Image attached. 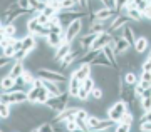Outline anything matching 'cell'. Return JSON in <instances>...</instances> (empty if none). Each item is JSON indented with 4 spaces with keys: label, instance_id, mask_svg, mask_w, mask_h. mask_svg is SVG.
Masks as SVG:
<instances>
[{
    "label": "cell",
    "instance_id": "19",
    "mask_svg": "<svg viewBox=\"0 0 151 132\" xmlns=\"http://www.w3.org/2000/svg\"><path fill=\"white\" fill-rule=\"evenodd\" d=\"M81 87H82V80H79L77 77H74V75H70L69 77V94L72 95V97H77Z\"/></svg>",
    "mask_w": 151,
    "mask_h": 132
},
{
    "label": "cell",
    "instance_id": "27",
    "mask_svg": "<svg viewBox=\"0 0 151 132\" xmlns=\"http://www.w3.org/2000/svg\"><path fill=\"white\" fill-rule=\"evenodd\" d=\"M104 24H106V22H101V20H97V19H96L94 22H91V24H89V32H96V34L104 32V30H106Z\"/></svg>",
    "mask_w": 151,
    "mask_h": 132
},
{
    "label": "cell",
    "instance_id": "36",
    "mask_svg": "<svg viewBox=\"0 0 151 132\" xmlns=\"http://www.w3.org/2000/svg\"><path fill=\"white\" fill-rule=\"evenodd\" d=\"M131 127H133V124H126V122H119L118 126H116V131H119V132H128V131H131Z\"/></svg>",
    "mask_w": 151,
    "mask_h": 132
},
{
    "label": "cell",
    "instance_id": "39",
    "mask_svg": "<svg viewBox=\"0 0 151 132\" xmlns=\"http://www.w3.org/2000/svg\"><path fill=\"white\" fill-rule=\"evenodd\" d=\"M139 122H151V111H146L141 114L139 117Z\"/></svg>",
    "mask_w": 151,
    "mask_h": 132
},
{
    "label": "cell",
    "instance_id": "4",
    "mask_svg": "<svg viewBox=\"0 0 151 132\" xmlns=\"http://www.w3.org/2000/svg\"><path fill=\"white\" fill-rule=\"evenodd\" d=\"M35 75L40 77V79L54 80V82H64V80H69V77H67L62 70H54V69H49V67H39V69L35 70Z\"/></svg>",
    "mask_w": 151,
    "mask_h": 132
},
{
    "label": "cell",
    "instance_id": "26",
    "mask_svg": "<svg viewBox=\"0 0 151 132\" xmlns=\"http://www.w3.org/2000/svg\"><path fill=\"white\" fill-rule=\"evenodd\" d=\"M101 121H103V119L99 116H89L87 117V127H89V131H97Z\"/></svg>",
    "mask_w": 151,
    "mask_h": 132
},
{
    "label": "cell",
    "instance_id": "21",
    "mask_svg": "<svg viewBox=\"0 0 151 132\" xmlns=\"http://www.w3.org/2000/svg\"><path fill=\"white\" fill-rule=\"evenodd\" d=\"M124 12L131 17L133 22H143L145 20V14H143L141 10H138L136 7H128V9H124Z\"/></svg>",
    "mask_w": 151,
    "mask_h": 132
},
{
    "label": "cell",
    "instance_id": "25",
    "mask_svg": "<svg viewBox=\"0 0 151 132\" xmlns=\"http://www.w3.org/2000/svg\"><path fill=\"white\" fill-rule=\"evenodd\" d=\"M10 116H12V106L10 104L2 102V104H0V117H2V121L10 119Z\"/></svg>",
    "mask_w": 151,
    "mask_h": 132
},
{
    "label": "cell",
    "instance_id": "11",
    "mask_svg": "<svg viewBox=\"0 0 151 132\" xmlns=\"http://www.w3.org/2000/svg\"><path fill=\"white\" fill-rule=\"evenodd\" d=\"M42 24L39 22V19H37V15H30L25 20V29H27V34H34V35H37V32L42 29Z\"/></svg>",
    "mask_w": 151,
    "mask_h": 132
},
{
    "label": "cell",
    "instance_id": "41",
    "mask_svg": "<svg viewBox=\"0 0 151 132\" xmlns=\"http://www.w3.org/2000/svg\"><path fill=\"white\" fill-rule=\"evenodd\" d=\"M139 131L150 132L151 131V122H139Z\"/></svg>",
    "mask_w": 151,
    "mask_h": 132
},
{
    "label": "cell",
    "instance_id": "33",
    "mask_svg": "<svg viewBox=\"0 0 151 132\" xmlns=\"http://www.w3.org/2000/svg\"><path fill=\"white\" fill-rule=\"evenodd\" d=\"M65 129H67V131H81V127H79V124H77L76 119L65 122Z\"/></svg>",
    "mask_w": 151,
    "mask_h": 132
},
{
    "label": "cell",
    "instance_id": "20",
    "mask_svg": "<svg viewBox=\"0 0 151 132\" xmlns=\"http://www.w3.org/2000/svg\"><path fill=\"white\" fill-rule=\"evenodd\" d=\"M19 34V27L15 24H2V37H15Z\"/></svg>",
    "mask_w": 151,
    "mask_h": 132
},
{
    "label": "cell",
    "instance_id": "31",
    "mask_svg": "<svg viewBox=\"0 0 151 132\" xmlns=\"http://www.w3.org/2000/svg\"><path fill=\"white\" fill-rule=\"evenodd\" d=\"M29 50H25V49H20V50H17L15 55H14V60H20V62H25V59L29 57Z\"/></svg>",
    "mask_w": 151,
    "mask_h": 132
},
{
    "label": "cell",
    "instance_id": "35",
    "mask_svg": "<svg viewBox=\"0 0 151 132\" xmlns=\"http://www.w3.org/2000/svg\"><path fill=\"white\" fill-rule=\"evenodd\" d=\"M35 15H37L39 22H40V24H42V25H47L49 22H50V17H49V15H45V14H44V12H37V14H35Z\"/></svg>",
    "mask_w": 151,
    "mask_h": 132
},
{
    "label": "cell",
    "instance_id": "3",
    "mask_svg": "<svg viewBox=\"0 0 151 132\" xmlns=\"http://www.w3.org/2000/svg\"><path fill=\"white\" fill-rule=\"evenodd\" d=\"M128 111H129V104H128V102H124L123 99H119V101L113 102V104L106 109V117H109V119L119 122Z\"/></svg>",
    "mask_w": 151,
    "mask_h": 132
},
{
    "label": "cell",
    "instance_id": "38",
    "mask_svg": "<svg viewBox=\"0 0 151 132\" xmlns=\"http://www.w3.org/2000/svg\"><path fill=\"white\" fill-rule=\"evenodd\" d=\"M77 5H79V9H82L89 14V0H77Z\"/></svg>",
    "mask_w": 151,
    "mask_h": 132
},
{
    "label": "cell",
    "instance_id": "22",
    "mask_svg": "<svg viewBox=\"0 0 151 132\" xmlns=\"http://www.w3.org/2000/svg\"><path fill=\"white\" fill-rule=\"evenodd\" d=\"M91 65H103V67H113V64L109 62V59L106 57V54H104V50H99V54H97V57L92 60Z\"/></svg>",
    "mask_w": 151,
    "mask_h": 132
},
{
    "label": "cell",
    "instance_id": "7",
    "mask_svg": "<svg viewBox=\"0 0 151 132\" xmlns=\"http://www.w3.org/2000/svg\"><path fill=\"white\" fill-rule=\"evenodd\" d=\"M113 37L114 35L109 30H104V32H101V34H97V37H96V40H94V44L91 45V49L92 50H103L106 45L111 44Z\"/></svg>",
    "mask_w": 151,
    "mask_h": 132
},
{
    "label": "cell",
    "instance_id": "23",
    "mask_svg": "<svg viewBox=\"0 0 151 132\" xmlns=\"http://www.w3.org/2000/svg\"><path fill=\"white\" fill-rule=\"evenodd\" d=\"M42 89H44V85H42V87H35V85H32V87L27 90V94H29V102H32V104H37V99H39V95H40V92H42Z\"/></svg>",
    "mask_w": 151,
    "mask_h": 132
},
{
    "label": "cell",
    "instance_id": "18",
    "mask_svg": "<svg viewBox=\"0 0 151 132\" xmlns=\"http://www.w3.org/2000/svg\"><path fill=\"white\" fill-rule=\"evenodd\" d=\"M15 85H17V79H15V77H12L10 74H7V75H4V77H2L0 87H2V90H4V92H9V90H12Z\"/></svg>",
    "mask_w": 151,
    "mask_h": 132
},
{
    "label": "cell",
    "instance_id": "8",
    "mask_svg": "<svg viewBox=\"0 0 151 132\" xmlns=\"http://www.w3.org/2000/svg\"><path fill=\"white\" fill-rule=\"evenodd\" d=\"M72 75L77 77L79 80H86L87 77L92 75V65L91 64H81V65H77V67L72 70Z\"/></svg>",
    "mask_w": 151,
    "mask_h": 132
},
{
    "label": "cell",
    "instance_id": "24",
    "mask_svg": "<svg viewBox=\"0 0 151 132\" xmlns=\"http://www.w3.org/2000/svg\"><path fill=\"white\" fill-rule=\"evenodd\" d=\"M74 9H79V5H77V0H60V9H59V12L74 10Z\"/></svg>",
    "mask_w": 151,
    "mask_h": 132
},
{
    "label": "cell",
    "instance_id": "16",
    "mask_svg": "<svg viewBox=\"0 0 151 132\" xmlns=\"http://www.w3.org/2000/svg\"><path fill=\"white\" fill-rule=\"evenodd\" d=\"M150 39L146 37V35H139V37H136V42L134 45H133V49H134L138 54H143L146 52V49H148V45H150Z\"/></svg>",
    "mask_w": 151,
    "mask_h": 132
},
{
    "label": "cell",
    "instance_id": "1",
    "mask_svg": "<svg viewBox=\"0 0 151 132\" xmlns=\"http://www.w3.org/2000/svg\"><path fill=\"white\" fill-rule=\"evenodd\" d=\"M70 99H72V95H70L69 90H67V92H62L60 95H52V97L47 101L45 106H47L50 111H54L55 114H59V112L65 111V109L69 107Z\"/></svg>",
    "mask_w": 151,
    "mask_h": 132
},
{
    "label": "cell",
    "instance_id": "5",
    "mask_svg": "<svg viewBox=\"0 0 151 132\" xmlns=\"http://www.w3.org/2000/svg\"><path fill=\"white\" fill-rule=\"evenodd\" d=\"M82 27H84V19H76L64 30V40L72 44L76 39H79V35H81V32H82Z\"/></svg>",
    "mask_w": 151,
    "mask_h": 132
},
{
    "label": "cell",
    "instance_id": "40",
    "mask_svg": "<svg viewBox=\"0 0 151 132\" xmlns=\"http://www.w3.org/2000/svg\"><path fill=\"white\" fill-rule=\"evenodd\" d=\"M141 70H151V55H148V59L141 64Z\"/></svg>",
    "mask_w": 151,
    "mask_h": 132
},
{
    "label": "cell",
    "instance_id": "43",
    "mask_svg": "<svg viewBox=\"0 0 151 132\" xmlns=\"http://www.w3.org/2000/svg\"><path fill=\"white\" fill-rule=\"evenodd\" d=\"M17 2H19V5L24 7V9H30V7H29V0H17Z\"/></svg>",
    "mask_w": 151,
    "mask_h": 132
},
{
    "label": "cell",
    "instance_id": "14",
    "mask_svg": "<svg viewBox=\"0 0 151 132\" xmlns=\"http://www.w3.org/2000/svg\"><path fill=\"white\" fill-rule=\"evenodd\" d=\"M72 50V44H69V42H64L60 47H57L55 49V52H54V60L55 62H59L60 64V60L67 55V54Z\"/></svg>",
    "mask_w": 151,
    "mask_h": 132
},
{
    "label": "cell",
    "instance_id": "37",
    "mask_svg": "<svg viewBox=\"0 0 151 132\" xmlns=\"http://www.w3.org/2000/svg\"><path fill=\"white\" fill-rule=\"evenodd\" d=\"M145 90H146V87L141 82H138V84L134 85V94H136V97H141V95L145 94Z\"/></svg>",
    "mask_w": 151,
    "mask_h": 132
},
{
    "label": "cell",
    "instance_id": "42",
    "mask_svg": "<svg viewBox=\"0 0 151 132\" xmlns=\"http://www.w3.org/2000/svg\"><path fill=\"white\" fill-rule=\"evenodd\" d=\"M143 14H145V19H146V20L151 22V4L145 9V12H143Z\"/></svg>",
    "mask_w": 151,
    "mask_h": 132
},
{
    "label": "cell",
    "instance_id": "17",
    "mask_svg": "<svg viewBox=\"0 0 151 132\" xmlns=\"http://www.w3.org/2000/svg\"><path fill=\"white\" fill-rule=\"evenodd\" d=\"M121 35H123V37L126 39L131 45H134L136 37H138V35H136V32H134V27H131L129 24H128V25H124L123 29H121Z\"/></svg>",
    "mask_w": 151,
    "mask_h": 132
},
{
    "label": "cell",
    "instance_id": "2",
    "mask_svg": "<svg viewBox=\"0 0 151 132\" xmlns=\"http://www.w3.org/2000/svg\"><path fill=\"white\" fill-rule=\"evenodd\" d=\"M0 102H5V104H10V106L25 104V102H29V94H27V90H22V89L9 90V92H4L2 94Z\"/></svg>",
    "mask_w": 151,
    "mask_h": 132
},
{
    "label": "cell",
    "instance_id": "28",
    "mask_svg": "<svg viewBox=\"0 0 151 132\" xmlns=\"http://www.w3.org/2000/svg\"><path fill=\"white\" fill-rule=\"evenodd\" d=\"M139 82L145 85L146 89H148V87H151V70H141Z\"/></svg>",
    "mask_w": 151,
    "mask_h": 132
},
{
    "label": "cell",
    "instance_id": "12",
    "mask_svg": "<svg viewBox=\"0 0 151 132\" xmlns=\"http://www.w3.org/2000/svg\"><path fill=\"white\" fill-rule=\"evenodd\" d=\"M45 42H47V45L50 49L60 47V45L65 42V40H64V34H54V32H50V34H49V37L45 39Z\"/></svg>",
    "mask_w": 151,
    "mask_h": 132
},
{
    "label": "cell",
    "instance_id": "13",
    "mask_svg": "<svg viewBox=\"0 0 151 132\" xmlns=\"http://www.w3.org/2000/svg\"><path fill=\"white\" fill-rule=\"evenodd\" d=\"M37 35H34V34H27L25 37H22V45H24V49L25 50H29V52H32V50H35L39 45L37 42Z\"/></svg>",
    "mask_w": 151,
    "mask_h": 132
},
{
    "label": "cell",
    "instance_id": "34",
    "mask_svg": "<svg viewBox=\"0 0 151 132\" xmlns=\"http://www.w3.org/2000/svg\"><path fill=\"white\" fill-rule=\"evenodd\" d=\"M15 47L14 45H9V47H5V49H2V55H5V57H12L14 59V55H15Z\"/></svg>",
    "mask_w": 151,
    "mask_h": 132
},
{
    "label": "cell",
    "instance_id": "32",
    "mask_svg": "<svg viewBox=\"0 0 151 132\" xmlns=\"http://www.w3.org/2000/svg\"><path fill=\"white\" fill-rule=\"evenodd\" d=\"M89 95H91V94H89L84 87H81V89H79V94H77L76 99H77V101H81V102H87V101H89Z\"/></svg>",
    "mask_w": 151,
    "mask_h": 132
},
{
    "label": "cell",
    "instance_id": "29",
    "mask_svg": "<svg viewBox=\"0 0 151 132\" xmlns=\"http://www.w3.org/2000/svg\"><path fill=\"white\" fill-rule=\"evenodd\" d=\"M82 87H84V89L87 90V92H89V94H91L92 92V89H94V87H96V79H94V77H87L86 80H82Z\"/></svg>",
    "mask_w": 151,
    "mask_h": 132
},
{
    "label": "cell",
    "instance_id": "30",
    "mask_svg": "<svg viewBox=\"0 0 151 132\" xmlns=\"http://www.w3.org/2000/svg\"><path fill=\"white\" fill-rule=\"evenodd\" d=\"M91 97L92 99H94V101H101V99H103L104 97V89L103 87H94V89H92V92H91Z\"/></svg>",
    "mask_w": 151,
    "mask_h": 132
},
{
    "label": "cell",
    "instance_id": "10",
    "mask_svg": "<svg viewBox=\"0 0 151 132\" xmlns=\"http://www.w3.org/2000/svg\"><path fill=\"white\" fill-rule=\"evenodd\" d=\"M131 47H133V45H131V44L123 37V35H118L116 45H114L113 49H114V54H116V55H124V54L128 52V50H129Z\"/></svg>",
    "mask_w": 151,
    "mask_h": 132
},
{
    "label": "cell",
    "instance_id": "44",
    "mask_svg": "<svg viewBox=\"0 0 151 132\" xmlns=\"http://www.w3.org/2000/svg\"><path fill=\"white\" fill-rule=\"evenodd\" d=\"M150 55H151V49H150Z\"/></svg>",
    "mask_w": 151,
    "mask_h": 132
},
{
    "label": "cell",
    "instance_id": "6",
    "mask_svg": "<svg viewBox=\"0 0 151 132\" xmlns=\"http://www.w3.org/2000/svg\"><path fill=\"white\" fill-rule=\"evenodd\" d=\"M129 22H133L131 20V17L128 15V14H126V12H119L118 15L114 17L113 19V22H111V25L108 27V30L111 32V34H116V32H119L121 30V29H123L124 25H128V24H129Z\"/></svg>",
    "mask_w": 151,
    "mask_h": 132
},
{
    "label": "cell",
    "instance_id": "9",
    "mask_svg": "<svg viewBox=\"0 0 151 132\" xmlns=\"http://www.w3.org/2000/svg\"><path fill=\"white\" fill-rule=\"evenodd\" d=\"M119 12L118 10H114V9H109V7H103V9H99V10L94 14L96 15L97 20H101V22H108V20H113L114 17L118 15Z\"/></svg>",
    "mask_w": 151,
    "mask_h": 132
},
{
    "label": "cell",
    "instance_id": "15",
    "mask_svg": "<svg viewBox=\"0 0 151 132\" xmlns=\"http://www.w3.org/2000/svg\"><path fill=\"white\" fill-rule=\"evenodd\" d=\"M25 70H27V67H25V62H20V60H14V64H12L10 70H9V74L12 75V77H20V75L25 74Z\"/></svg>",
    "mask_w": 151,
    "mask_h": 132
}]
</instances>
